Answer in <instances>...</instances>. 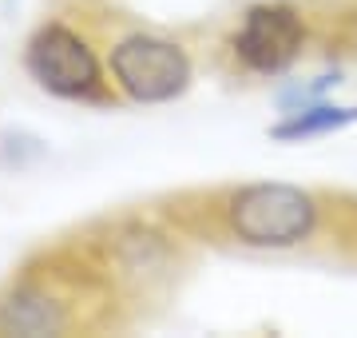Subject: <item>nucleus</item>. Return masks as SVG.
I'll use <instances>...</instances> for the list:
<instances>
[{
	"label": "nucleus",
	"mask_w": 357,
	"mask_h": 338,
	"mask_svg": "<svg viewBox=\"0 0 357 338\" xmlns=\"http://www.w3.org/2000/svg\"><path fill=\"white\" fill-rule=\"evenodd\" d=\"M123 323L128 311L84 235L32 251L0 283V338H64Z\"/></svg>",
	"instance_id": "obj_1"
},
{
	"label": "nucleus",
	"mask_w": 357,
	"mask_h": 338,
	"mask_svg": "<svg viewBox=\"0 0 357 338\" xmlns=\"http://www.w3.org/2000/svg\"><path fill=\"white\" fill-rule=\"evenodd\" d=\"M79 235L88 239L103 274L112 279L128 318L171 295V286L187 267V247H191L187 227L167 207L119 211V215L91 223Z\"/></svg>",
	"instance_id": "obj_3"
},
{
	"label": "nucleus",
	"mask_w": 357,
	"mask_h": 338,
	"mask_svg": "<svg viewBox=\"0 0 357 338\" xmlns=\"http://www.w3.org/2000/svg\"><path fill=\"white\" fill-rule=\"evenodd\" d=\"M167 211L191 239H211L250 255H294L326 235L333 203L306 183L243 179L175 199Z\"/></svg>",
	"instance_id": "obj_2"
},
{
	"label": "nucleus",
	"mask_w": 357,
	"mask_h": 338,
	"mask_svg": "<svg viewBox=\"0 0 357 338\" xmlns=\"http://www.w3.org/2000/svg\"><path fill=\"white\" fill-rule=\"evenodd\" d=\"M354 128H357V104L342 100V96H330V100L294 108V112H278L266 124V135H270V143H282V147H302V143L345 135Z\"/></svg>",
	"instance_id": "obj_7"
},
{
	"label": "nucleus",
	"mask_w": 357,
	"mask_h": 338,
	"mask_svg": "<svg viewBox=\"0 0 357 338\" xmlns=\"http://www.w3.org/2000/svg\"><path fill=\"white\" fill-rule=\"evenodd\" d=\"M345 88V68L342 64H321L314 72H290L286 80L274 84V108L278 112H294V108L318 104V100H330Z\"/></svg>",
	"instance_id": "obj_8"
},
{
	"label": "nucleus",
	"mask_w": 357,
	"mask_h": 338,
	"mask_svg": "<svg viewBox=\"0 0 357 338\" xmlns=\"http://www.w3.org/2000/svg\"><path fill=\"white\" fill-rule=\"evenodd\" d=\"M326 40V16L310 0H246L215 40V60L246 84H278Z\"/></svg>",
	"instance_id": "obj_5"
},
{
	"label": "nucleus",
	"mask_w": 357,
	"mask_h": 338,
	"mask_svg": "<svg viewBox=\"0 0 357 338\" xmlns=\"http://www.w3.org/2000/svg\"><path fill=\"white\" fill-rule=\"evenodd\" d=\"M20 72L40 96L68 108H119L103 56V16L44 13L20 40Z\"/></svg>",
	"instance_id": "obj_4"
},
{
	"label": "nucleus",
	"mask_w": 357,
	"mask_h": 338,
	"mask_svg": "<svg viewBox=\"0 0 357 338\" xmlns=\"http://www.w3.org/2000/svg\"><path fill=\"white\" fill-rule=\"evenodd\" d=\"M103 56L119 108H171L199 84L191 36L103 13Z\"/></svg>",
	"instance_id": "obj_6"
},
{
	"label": "nucleus",
	"mask_w": 357,
	"mask_h": 338,
	"mask_svg": "<svg viewBox=\"0 0 357 338\" xmlns=\"http://www.w3.org/2000/svg\"><path fill=\"white\" fill-rule=\"evenodd\" d=\"M44 159H48V140L44 135H36L32 128H13V124L0 128V171L4 175L36 171Z\"/></svg>",
	"instance_id": "obj_9"
},
{
	"label": "nucleus",
	"mask_w": 357,
	"mask_h": 338,
	"mask_svg": "<svg viewBox=\"0 0 357 338\" xmlns=\"http://www.w3.org/2000/svg\"><path fill=\"white\" fill-rule=\"evenodd\" d=\"M326 36H333L349 56H357V0L337 16H326Z\"/></svg>",
	"instance_id": "obj_10"
}]
</instances>
